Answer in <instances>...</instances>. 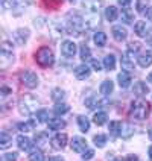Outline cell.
I'll return each instance as SVG.
<instances>
[{"label": "cell", "mask_w": 152, "mask_h": 161, "mask_svg": "<svg viewBox=\"0 0 152 161\" xmlns=\"http://www.w3.org/2000/svg\"><path fill=\"white\" fill-rule=\"evenodd\" d=\"M111 32H113V36H114V40H116V41H119V43L125 41L126 36H128V31H126V29L122 26V25H116V26H113Z\"/></svg>", "instance_id": "cell-9"}, {"label": "cell", "mask_w": 152, "mask_h": 161, "mask_svg": "<svg viewBox=\"0 0 152 161\" xmlns=\"http://www.w3.org/2000/svg\"><path fill=\"white\" fill-rule=\"evenodd\" d=\"M149 43H151V46H152V38H151V40H149Z\"/></svg>", "instance_id": "cell-54"}, {"label": "cell", "mask_w": 152, "mask_h": 161, "mask_svg": "<svg viewBox=\"0 0 152 161\" xmlns=\"http://www.w3.org/2000/svg\"><path fill=\"white\" fill-rule=\"evenodd\" d=\"M76 44L73 43V41H70V40H65V41H63L61 43V53L64 55V56H67V58H73L75 55H76Z\"/></svg>", "instance_id": "cell-8"}, {"label": "cell", "mask_w": 152, "mask_h": 161, "mask_svg": "<svg viewBox=\"0 0 152 161\" xmlns=\"http://www.w3.org/2000/svg\"><path fill=\"white\" fill-rule=\"evenodd\" d=\"M37 107H38V100L31 94H26L18 100V109L23 116H32L37 113Z\"/></svg>", "instance_id": "cell-3"}, {"label": "cell", "mask_w": 152, "mask_h": 161, "mask_svg": "<svg viewBox=\"0 0 152 161\" xmlns=\"http://www.w3.org/2000/svg\"><path fill=\"white\" fill-rule=\"evenodd\" d=\"M104 69L108 70V72L116 69V58H114V55H107L104 58Z\"/></svg>", "instance_id": "cell-22"}, {"label": "cell", "mask_w": 152, "mask_h": 161, "mask_svg": "<svg viewBox=\"0 0 152 161\" xmlns=\"http://www.w3.org/2000/svg\"><path fill=\"white\" fill-rule=\"evenodd\" d=\"M91 67H93V70H96V72H100L102 70V65L99 63L98 59H91Z\"/></svg>", "instance_id": "cell-42"}, {"label": "cell", "mask_w": 152, "mask_h": 161, "mask_svg": "<svg viewBox=\"0 0 152 161\" xmlns=\"http://www.w3.org/2000/svg\"><path fill=\"white\" fill-rule=\"evenodd\" d=\"M50 146L56 149V151H61L64 149L65 146H67V135L64 134V132H58L56 135L52 137V140H50Z\"/></svg>", "instance_id": "cell-7"}, {"label": "cell", "mask_w": 152, "mask_h": 161, "mask_svg": "<svg viewBox=\"0 0 152 161\" xmlns=\"http://www.w3.org/2000/svg\"><path fill=\"white\" fill-rule=\"evenodd\" d=\"M78 126L82 132H88L90 131V120L85 116H78Z\"/></svg>", "instance_id": "cell-25"}, {"label": "cell", "mask_w": 152, "mask_h": 161, "mask_svg": "<svg viewBox=\"0 0 152 161\" xmlns=\"http://www.w3.org/2000/svg\"><path fill=\"white\" fill-rule=\"evenodd\" d=\"M11 2H12V3H18L20 0H11Z\"/></svg>", "instance_id": "cell-52"}, {"label": "cell", "mask_w": 152, "mask_h": 161, "mask_svg": "<svg viewBox=\"0 0 152 161\" xmlns=\"http://www.w3.org/2000/svg\"><path fill=\"white\" fill-rule=\"evenodd\" d=\"M93 41H94V44L98 46V47H104V46L107 44V35H105V32L98 31L94 34V36H93Z\"/></svg>", "instance_id": "cell-23"}, {"label": "cell", "mask_w": 152, "mask_h": 161, "mask_svg": "<svg viewBox=\"0 0 152 161\" xmlns=\"http://www.w3.org/2000/svg\"><path fill=\"white\" fill-rule=\"evenodd\" d=\"M120 126H122V123H120V122H110V126H108L110 134L113 135V137L120 135Z\"/></svg>", "instance_id": "cell-29"}, {"label": "cell", "mask_w": 152, "mask_h": 161, "mask_svg": "<svg viewBox=\"0 0 152 161\" xmlns=\"http://www.w3.org/2000/svg\"><path fill=\"white\" fill-rule=\"evenodd\" d=\"M49 161H64V160L61 158V157H50V158H49Z\"/></svg>", "instance_id": "cell-47"}, {"label": "cell", "mask_w": 152, "mask_h": 161, "mask_svg": "<svg viewBox=\"0 0 152 161\" xmlns=\"http://www.w3.org/2000/svg\"><path fill=\"white\" fill-rule=\"evenodd\" d=\"M11 143H12V138H11L6 132H2V134H0V147H2V149H6V147L11 146Z\"/></svg>", "instance_id": "cell-31"}, {"label": "cell", "mask_w": 152, "mask_h": 161, "mask_svg": "<svg viewBox=\"0 0 152 161\" xmlns=\"http://www.w3.org/2000/svg\"><path fill=\"white\" fill-rule=\"evenodd\" d=\"M107 120H108V116H107V113H105V111H99V113H96L94 117H93V122H94L98 126L105 125V123H107Z\"/></svg>", "instance_id": "cell-24"}, {"label": "cell", "mask_w": 152, "mask_h": 161, "mask_svg": "<svg viewBox=\"0 0 152 161\" xmlns=\"http://www.w3.org/2000/svg\"><path fill=\"white\" fill-rule=\"evenodd\" d=\"M148 152H149V160L152 161V146L149 147V149H148Z\"/></svg>", "instance_id": "cell-49"}, {"label": "cell", "mask_w": 152, "mask_h": 161, "mask_svg": "<svg viewBox=\"0 0 152 161\" xmlns=\"http://www.w3.org/2000/svg\"><path fill=\"white\" fill-rule=\"evenodd\" d=\"M35 117H37V122H40V123L49 122V113H47V109H38L35 113Z\"/></svg>", "instance_id": "cell-35"}, {"label": "cell", "mask_w": 152, "mask_h": 161, "mask_svg": "<svg viewBox=\"0 0 152 161\" xmlns=\"http://www.w3.org/2000/svg\"><path fill=\"white\" fill-rule=\"evenodd\" d=\"M148 80H149V82H151V84H152V72L149 73V75H148Z\"/></svg>", "instance_id": "cell-50"}, {"label": "cell", "mask_w": 152, "mask_h": 161, "mask_svg": "<svg viewBox=\"0 0 152 161\" xmlns=\"http://www.w3.org/2000/svg\"><path fill=\"white\" fill-rule=\"evenodd\" d=\"M27 38H29V31H27V29H17V31L14 32V40H15V43L20 46L26 44Z\"/></svg>", "instance_id": "cell-13"}, {"label": "cell", "mask_w": 152, "mask_h": 161, "mask_svg": "<svg viewBox=\"0 0 152 161\" xmlns=\"http://www.w3.org/2000/svg\"><path fill=\"white\" fill-rule=\"evenodd\" d=\"M134 31L138 36H146V34H148L146 32V23L144 21H137L134 26Z\"/></svg>", "instance_id": "cell-32"}, {"label": "cell", "mask_w": 152, "mask_h": 161, "mask_svg": "<svg viewBox=\"0 0 152 161\" xmlns=\"http://www.w3.org/2000/svg\"><path fill=\"white\" fill-rule=\"evenodd\" d=\"M126 161H138V158H137L135 155H129V157H128V160H126Z\"/></svg>", "instance_id": "cell-48"}, {"label": "cell", "mask_w": 152, "mask_h": 161, "mask_svg": "<svg viewBox=\"0 0 152 161\" xmlns=\"http://www.w3.org/2000/svg\"><path fill=\"white\" fill-rule=\"evenodd\" d=\"M84 26H85V20H84V17H81L78 12H70L67 15V26H65L67 34L75 36L81 35V32L84 31Z\"/></svg>", "instance_id": "cell-2"}, {"label": "cell", "mask_w": 152, "mask_h": 161, "mask_svg": "<svg viewBox=\"0 0 152 161\" xmlns=\"http://www.w3.org/2000/svg\"><path fill=\"white\" fill-rule=\"evenodd\" d=\"M35 125H37L35 120H27V122H23V123H18L17 128H18V131L27 132V131H32L35 128Z\"/></svg>", "instance_id": "cell-27"}, {"label": "cell", "mask_w": 152, "mask_h": 161, "mask_svg": "<svg viewBox=\"0 0 152 161\" xmlns=\"http://www.w3.org/2000/svg\"><path fill=\"white\" fill-rule=\"evenodd\" d=\"M117 80H119V85H120V88H128L129 85H131V75L128 72H120L117 75Z\"/></svg>", "instance_id": "cell-17"}, {"label": "cell", "mask_w": 152, "mask_h": 161, "mask_svg": "<svg viewBox=\"0 0 152 161\" xmlns=\"http://www.w3.org/2000/svg\"><path fill=\"white\" fill-rule=\"evenodd\" d=\"M17 157H18L17 152H8V153H5V160H6V161H17Z\"/></svg>", "instance_id": "cell-41"}, {"label": "cell", "mask_w": 152, "mask_h": 161, "mask_svg": "<svg viewBox=\"0 0 152 161\" xmlns=\"http://www.w3.org/2000/svg\"><path fill=\"white\" fill-rule=\"evenodd\" d=\"M79 55H81V59L82 61H88L90 56H91V52H90V47L87 44H82L79 49Z\"/></svg>", "instance_id": "cell-34"}, {"label": "cell", "mask_w": 152, "mask_h": 161, "mask_svg": "<svg viewBox=\"0 0 152 161\" xmlns=\"http://www.w3.org/2000/svg\"><path fill=\"white\" fill-rule=\"evenodd\" d=\"M14 61V53H12V46L9 43H3L2 44V50H0V67L3 70H6L9 65Z\"/></svg>", "instance_id": "cell-5"}, {"label": "cell", "mask_w": 152, "mask_h": 161, "mask_svg": "<svg viewBox=\"0 0 152 161\" xmlns=\"http://www.w3.org/2000/svg\"><path fill=\"white\" fill-rule=\"evenodd\" d=\"M17 146H18L20 151H31L32 142H31V138H27L26 135H18L17 137Z\"/></svg>", "instance_id": "cell-16"}, {"label": "cell", "mask_w": 152, "mask_h": 161, "mask_svg": "<svg viewBox=\"0 0 152 161\" xmlns=\"http://www.w3.org/2000/svg\"><path fill=\"white\" fill-rule=\"evenodd\" d=\"M137 63H138L140 67H143V69L149 67L152 64V52L151 50H146L143 53H140V56H137Z\"/></svg>", "instance_id": "cell-11"}, {"label": "cell", "mask_w": 152, "mask_h": 161, "mask_svg": "<svg viewBox=\"0 0 152 161\" xmlns=\"http://www.w3.org/2000/svg\"><path fill=\"white\" fill-rule=\"evenodd\" d=\"M132 91H134V94L137 96V97H144V96L149 93V87H148L144 82L138 80V82H135V84H134V88H132Z\"/></svg>", "instance_id": "cell-12"}, {"label": "cell", "mask_w": 152, "mask_h": 161, "mask_svg": "<svg viewBox=\"0 0 152 161\" xmlns=\"http://www.w3.org/2000/svg\"><path fill=\"white\" fill-rule=\"evenodd\" d=\"M70 144H72V149L75 152H84L87 149V142L82 137H73Z\"/></svg>", "instance_id": "cell-10"}, {"label": "cell", "mask_w": 152, "mask_h": 161, "mask_svg": "<svg viewBox=\"0 0 152 161\" xmlns=\"http://www.w3.org/2000/svg\"><path fill=\"white\" fill-rule=\"evenodd\" d=\"M151 113V105L144 100V99L138 97L137 100L131 102V107H129V116L135 119V120H144L148 119Z\"/></svg>", "instance_id": "cell-1"}, {"label": "cell", "mask_w": 152, "mask_h": 161, "mask_svg": "<svg viewBox=\"0 0 152 161\" xmlns=\"http://www.w3.org/2000/svg\"><path fill=\"white\" fill-rule=\"evenodd\" d=\"M149 138H151V140H152V128H151V129H149Z\"/></svg>", "instance_id": "cell-51"}, {"label": "cell", "mask_w": 152, "mask_h": 161, "mask_svg": "<svg viewBox=\"0 0 152 161\" xmlns=\"http://www.w3.org/2000/svg\"><path fill=\"white\" fill-rule=\"evenodd\" d=\"M93 157H94V151H93V149H88V147H87V149H85V151L82 152V155H81V158H82L84 161L91 160Z\"/></svg>", "instance_id": "cell-39"}, {"label": "cell", "mask_w": 152, "mask_h": 161, "mask_svg": "<svg viewBox=\"0 0 152 161\" xmlns=\"http://www.w3.org/2000/svg\"><path fill=\"white\" fill-rule=\"evenodd\" d=\"M122 21L125 23V25H131L132 21H134V14L129 11V9H123L122 11Z\"/></svg>", "instance_id": "cell-30"}, {"label": "cell", "mask_w": 152, "mask_h": 161, "mask_svg": "<svg viewBox=\"0 0 152 161\" xmlns=\"http://www.w3.org/2000/svg\"><path fill=\"white\" fill-rule=\"evenodd\" d=\"M134 55L132 52H126L123 56H122V59H120V64H122V67L125 69V70H131L132 67H134V58H132Z\"/></svg>", "instance_id": "cell-14"}, {"label": "cell", "mask_w": 152, "mask_h": 161, "mask_svg": "<svg viewBox=\"0 0 152 161\" xmlns=\"http://www.w3.org/2000/svg\"><path fill=\"white\" fill-rule=\"evenodd\" d=\"M35 59L41 67H50V65H53L55 56H53L52 49H49V47H46V46L41 47V49H38V52L35 53Z\"/></svg>", "instance_id": "cell-4"}, {"label": "cell", "mask_w": 152, "mask_h": 161, "mask_svg": "<svg viewBox=\"0 0 152 161\" xmlns=\"http://www.w3.org/2000/svg\"><path fill=\"white\" fill-rule=\"evenodd\" d=\"M132 135H134V126L129 125V123H122V126H120V137L128 140Z\"/></svg>", "instance_id": "cell-19"}, {"label": "cell", "mask_w": 152, "mask_h": 161, "mask_svg": "<svg viewBox=\"0 0 152 161\" xmlns=\"http://www.w3.org/2000/svg\"><path fill=\"white\" fill-rule=\"evenodd\" d=\"M93 143H94V146H98V147H104L107 144V135L96 134L93 137Z\"/></svg>", "instance_id": "cell-33"}, {"label": "cell", "mask_w": 152, "mask_h": 161, "mask_svg": "<svg viewBox=\"0 0 152 161\" xmlns=\"http://www.w3.org/2000/svg\"><path fill=\"white\" fill-rule=\"evenodd\" d=\"M113 88H114V84H113V80L110 79H105L102 84H100V93L104 94V96H108V94H111L113 93Z\"/></svg>", "instance_id": "cell-21"}, {"label": "cell", "mask_w": 152, "mask_h": 161, "mask_svg": "<svg viewBox=\"0 0 152 161\" xmlns=\"http://www.w3.org/2000/svg\"><path fill=\"white\" fill-rule=\"evenodd\" d=\"M64 97H65V93H64V90L55 88L53 91H52V99H53L56 103H59L61 100H64Z\"/></svg>", "instance_id": "cell-36"}, {"label": "cell", "mask_w": 152, "mask_h": 161, "mask_svg": "<svg viewBox=\"0 0 152 161\" xmlns=\"http://www.w3.org/2000/svg\"><path fill=\"white\" fill-rule=\"evenodd\" d=\"M20 80H21V84H23L25 87H27V88H35V87H38V82H40L37 73L31 72V70H26V72L21 73V75H20Z\"/></svg>", "instance_id": "cell-6"}, {"label": "cell", "mask_w": 152, "mask_h": 161, "mask_svg": "<svg viewBox=\"0 0 152 161\" xmlns=\"http://www.w3.org/2000/svg\"><path fill=\"white\" fill-rule=\"evenodd\" d=\"M29 161H44V155L41 151H32L29 153Z\"/></svg>", "instance_id": "cell-37"}, {"label": "cell", "mask_w": 152, "mask_h": 161, "mask_svg": "<svg viewBox=\"0 0 152 161\" xmlns=\"http://www.w3.org/2000/svg\"><path fill=\"white\" fill-rule=\"evenodd\" d=\"M146 17L152 21V6H149V8H148V11H146Z\"/></svg>", "instance_id": "cell-46"}, {"label": "cell", "mask_w": 152, "mask_h": 161, "mask_svg": "<svg viewBox=\"0 0 152 161\" xmlns=\"http://www.w3.org/2000/svg\"><path fill=\"white\" fill-rule=\"evenodd\" d=\"M70 2H75V0H70Z\"/></svg>", "instance_id": "cell-55"}, {"label": "cell", "mask_w": 152, "mask_h": 161, "mask_svg": "<svg viewBox=\"0 0 152 161\" xmlns=\"http://www.w3.org/2000/svg\"><path fill=\"white\" fill-rule=\"evenodd\" d=\"M140 47H142V44L140 43H137V41H132V43H129V52H132V53H135V52H138L140 50Z\"/></svg>", "instance_id": "cell-40"}, {"label": "cell", "mask_w": 152, "mask_h": 161, "mask_svg": "<svg viewBox=\"0 0 152 161\" xmlns=\"http://www.w3.org/2000/svg\"><path fill=\"white\" fill-rule=\"evenodd\" d=\"M3 2H5V0H3Z\"/></svg>", "instance_id": "cell-56"}, {"label": "cell", "mask_w": 152, "mask_h": 161, "mask_svg": "<svg viewBox=\"0 0 152 161\" xmlns=\"http://www.w3.org/2000/svg\"><path fill=\"white\" fill-rule=\"evenodd\" d=\"M117 15H119V11H117L116 6H108L107 9H105V18H107L108 21H114L117 18Z\"/></svg>", "instance_id": "cell-26"}, {"label": "cell", "mask_w": 152, "mask_h": 161, "mask_svg": "<svg viewBox=\"0 0 152 161\" xmlns=\"http://www.w3.org/2000/svg\"><path fill=\"white\" fill-rule=\"evenodd\" d=\"M137 12H140V14H146V6H148V0H137Z\"/></svg>", "instance_id": "cell-38"}, {"label": "cell", "mask_w": 152, "mask_h": 161, "mask_svg": "<svg viewBox=\"0 0 152 161\" xmlns=\"http://www.w3.org/2000/svg\"><path fill=\"white\" fill-rule=\"evenodd\" d=\"M47 123H49V129H52V131H61V129L65 128V122H64L63 119H59V117L50 119Z\"/></svg>", "instance_id": "cell-18"}, {"label": "cell", "mask_w": 152, "mask_h": 161, "mask_svg": "<svg viewBox=\"0 0 152 161\" xmlns=\"http://www.w3.org/2000/svg\"><path fill=\"white\" fill-rule=\"evenodd\" d=\"M0 93H2V96H8L9 93H12V90H11V88H8V87H5V85H3V87H2V90H0Z\"/></svg>", "instance_id": "cell-44"}, {"label": "cell", "mask_w": 152, "mask_h": 161, "mask_svg": "<svg viewBox=\"0 0 152 161\" xmlns=\"http://www.w3.org/2000/svg\"><path fill=\"white\" fill-rule=\"evenodd\" d=\"M75 76H76L78 79H87L90 76V67L87 64H81V65H78V67L75 69Z\"/></svg>", "instance_id": "cell-15"}, {"label": "cell", "mask_w": 152, "mask_h": 161, "mask_svg": "<svg viewBox=\"0 0 152 161\" xmlns=\"http://www.w3.org/2000/svg\"><path fill=\"white\" fill-rule=\"evenodd\" d=\"M113 161H123V160H120V158H114Z\"/></svg>", "instance_id": "cell-53"}, {"label": "cell", "mask_w": 152, "mask_h": 161, "mask_svg": "<svg viewBox=\"0 0 152 161\" xmlns=\"http://www.w3.org/2000/svg\"><path fill=\"white\" fill-rule=\"evenodd\" d=\"M119 2V5L122 6V8H128L129 5H131V0H117Z\"/></svg>", "instance_id": "cell-45"}, {"label": "cell", "mask_w": 152, "mask_h": 161, "mask_svg": "<svg viewBox=\"0 0 152 161\" xmlns=\"http://www.w3.org/2000/svg\"><path fill=\"white\" fill-rule=\"evenodd\" d=\"M69 109H70V107H69L67 103L59 102V103H56V105H55L53 113L56 114V116H63V114H65V113H69Z\"/></svg>", "instance_id": "cell-28"}, {"label": "cell", "mask_w": 152, "mask_h": 161, "mask_svg": "<svg viewBox=\"0 0 152 161\" xmlns=\"http://www.w3.org/2000/svg\"><path fill=\"white\" fill-rule=\"evenodd\" d=\"M35 144L41 149H46L49 146V137L44 134V132H40V134L35 135Z\"/></svg>", "instance_id": "cell-20"}, {"label": "cell", "mask_w": 152, "mask_h": 161, "mask_svg": "<svg viewBox=\"0 0 152 161\" xmlns=\"http://www.w3.org/2000/svg\"><path fill=\"white\" fill-rule=\"evenodd\" d=\"M46 3H49V6L50 8H55V6H58V5H61L63 3V0H44Z\"/></svg>", "instance_id": "cell-43"}]
</instances>
